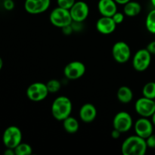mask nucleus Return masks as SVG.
Segmentation results:
<instances>
[{
  "mask_svg": "<svg viewBox=\"0 0 155 155\" xmlns=\"http://www.w3.org/2000/svg\"><path fill=\"white\" fill-rule=\"evenodd\" d=\"M147 148L146 139L136 135L124 140L121 146V151L124 155H144L146 153Z\"/></svg>",
  "mask_w": 155,
  "mask_h": 155,
  "instance_id": "obj_1",
  "label": "nucleus"
},
{
  "mask_svg": "<svg viewBox=\"0 0 155 155\" xmlns=\"http://www.w3.org/2000/svg\"><path fill=\"white\" fill-rule=\"evenodd\" d=\"M72 108V102L68 97L59 96L54 99L51 104V114L57 120L63 121L71 116Z\"/></svg>",
  "mask_w": 155,
  "mask_h": 155,
  "instance_id": "obj_2",
  "label": "nucleus"
},
{
  "mask_svg": "<svg viewBox=\"0 0 155 155\" xmlns=\"http://www.w3.org/2000/svg\"><path fill=\"white\" fill-rule=\"evenodd\" d=\"M49 20L51 24L60 28L71 25L73 22L70 10L58 7V6L51 12Z\"/></svg>",
  "mask_w": 155,
  "mask_h": 155,
  "instance_id": "obj_3",
  "label": "nucleus"
},
{
  "mask_svg": "<svg viewBox=\"0 0 155 155\" xmlns=\"http://www.w3.org/2000/svg\"><path fill=\"white\" fill-rule=\"evenodd\" d=\"M2 142L6 148L15 149L22 142V133L16 126H10L5 129L2 134Z\"/></svg>",
  "mask_w": 155,
  "mask_h": 155,
  "instance_id": "obj_4",
  "label": "nucleus"
},
{
  "mask_svg": "<svg viewBox=\"0 0 155 155\" xmlns=\"http://www.w3.org/2000/svg\"><path fill=\"white\" fill-rule=\"evenodd\" d=\"M48 92L46 84L42 83H33L27 89V96L30 101L38 102L43 101L48 96Z\"/></svg>",
  "mask_w": 155,
  "mask_h": 155,
  "instance_id": "obj_5",
  "label": "nucleus"
},
{
  "mask_svg": "<svg viewBox=\"0 0 155 155\" xmlns=\"http://www.w3.org/2000/svg\"><path fill=\"white\" fill-rule=\"evenodd\" d=\"M151 54L147 48L139 50L134 54L133 59V66L136 71L142 72L148 69L151 64Z\"/></svg>",
  "mask_w": 155,
  "mask_h": 155,
  "instance_id": "obj_6",
  "label": "nucleus"
},
{
  "mask_svg": "<svg viewBox=\"0 0 155 155\" xmlns=\"http://www.w3.org/2000/svg\"><path fill=\"white\" fill-rule=\"evenodd\" d=\"M135 110L136 113L142 117H149L155 112V103L154 99L142 97L139 98L135 103Z\"/></svg>",
  "mask_w": 155,
  "mask_h": 155,
  "instance_id": "obj_7",
  "label": "nucleus"
},
{
  "mask_svg": "<svg viewBox=\"0 0 155 155\" xmlns=\"http://www.w3.org/2000/svg\"><path fill=\"white\" fill-rule=\"evenodd\" d=\"M114 59L120 64L126 63L131 57V50L127 43L123 41L116 42L112 48Z\"/></svg>",
  "mask_w": 155,
  "mask_h": 155,
  "instance_id": "obj_8",
  "label": "nucleus"
},
{
  "mask_svg": "<svg viewBox=\"0 0 155 155\" xmlns=\"http://www.w3.org/2000/svg\"><path fill=\"white\" fill-rule=\"evenodd\" d=\"M114 129L121 133L128 132L133 127V118L131 115L126 111H120L117 114L113 120Z\"/></svg>",
  "mask_w": 155,
  "mask_h": 155,
  "instance_id": "obj_9",
  "label": "nucleus"
},
{
  "mask_svg": "<svg viewBox=\"0 0 155 155\" xmlns=\"http://www.w3.org/2000/svg\"><path fill=\"white\" fill-rule=\"evenodd\" d=\"M86 66L83 63L77 61H71L65 66L64 74L69 80H77L84 75Z\"/></svg>",
  "mask_w": 155,
  "mask_h": 155,
  "instance_id": "obj_10",
  "label": "nucleus"
},
{
  "mask_svg": "<svg viewBox=\"0 0 155 155\" xmlns=\"http://www.w3.org/2000/svg\"><path fill=\"white\" fill-rule=\"evenodd\" d=\"M70 13L73 21L81 23L84 21L89 15V5L83 1L76 2L70 9Z\"/></svg>",
  "mask_w": 155,
  "mask_h": 155,
  "instance_id": "obj_11",
  "label": "nucleus"
},
{
  "mask_svg": "<svg viewBox=\"0 0 155 155\" xmlns=\"http://www.w3.org/2000/svg\"><path fill=\"white\" fill-rule=\"evenodd\" d=\"M51 0H25L24 8L32 15H37L48 10Z\"/></svg>",
  "mask_w": 155,
  "mask_h": 155,
  "instance_id": "obj_12",
  "label": "nucleus"
},
{
  "mask_svg": "<svg viewBox=\"0 0 155 155\" xmlns=\"http://www.w3.org/2000/svg\"><path fill=\"white\" fill-rule=\"evenodd\" d=\"M153 124L148 117H141L136 120L134 125L136 134L143 139H146L153 134Z\"/></svg>",
  "mask_w": 155,
  "mask_h": 155,
  "instance_id": "obj_13",
  "label": "nucleus"
},
{
  "mask_svg": "<svg viewBox=\"0 0 155 155\" xmlns=\"http://www.w3.org/2000/svg\"><path fill=\"white\" fill-rule=\"evenodd\" d=\"M117 27L112 17L102 16L96 22V29L100 33L108 35L113 33Z\"/></svg>",
  "mask_w": 155,
  "mask_h": 155,
  "instance_id": "obj_14",
  "label": "nucleus"
},
{
  "mask_svg": "<svg viewBox=\"0 0 155 155\" xmlns=\"http://www.w3.org/2000/svg\"><path fill=\"white\" fill-rule=\"evenodd\" d=\"M117 3L114 0H99L98 9L102 16L112 17L117 12Z\"/></svg>",
  "mask_w": 155,
  "mask_h": 155,
  "instance_id": "obj_15",
  "label": "nucleus"
},
{
  "mask_svg": "<svg viewBox=\"0 0 155 155\" xmlns=\"http://www.w3.org/2000/svg\"><path fill=\"white\" fill-rule=\"evenodd\" d=\"M97 116L96 107L90 103L83 104L80 110V118L85 123H91L95 120Z\"/></svg>",
  "mask_w": 155,
  "mask_h": 155,
  "instance_id": "obj_16",
  "label": "nucleus"
},
{
  "mask_svg": "<svg viewBox=\"0 0 155 155\" xmlns=\"http://www.w3.org/2000/svg\"><path fill=\"white\" fill-rule=\"evenodd\" d=\"M117 97L119 101L124 104H128L131 102L133 98V92L128 86H121L117 92Z\"/></svg>",
  "mask_w": 155,
  "mask_h": 155,
  "instance_id": "obj_17",
  "label": "nucleus"
},
{
  "mask_svg": "<svg viewBox=\"0 0 155 155\" xmlns=\"http://www.w3.org/2000/svg\"><path fill=\"white\" fill-rule=\"evenodd\" d=\"M142 11V7L139 2L135 1L128 2L124 5V12L128 17H136Z\"/></svg>",
  "mask_w": 155,
  "mask_h": 155,
  "instance_id": "obj_18",
  "label": "nucleus"
},
{
  "mask_svg": "<svg viewBox=\"0 0 155 155\" xmlns=\"http://www.w3.org/2000/svg\"><path fill=\"white\" fill-rule=\"evenodd\" d=\"M63 127L67 133L74 134L78 131L80 124L75 117L69 116L63 120Z\"/></svg>",
  "mask_w": 155,
  "mask_h": 155,
  "instance_id": "obj_19",
  "label": "nucleus"
},
{
  "mask_svg": "<svg viewBox=\"0 0 155 155\" xmlns=\"http://www.w3.org/2000/svg\"><path fill=\"white\" fill-rule=\"evenodd\" d=\"M142 95L144 97L154 99L155 98V83L149 82L144 86L142 89Z\"/></svg>",
  "mask_w": 155,
  "mask_h": 155,
  "instance_id": "obj_20",
  "label": "nucleus"
},
{
  "mask_svg": "<svg viewBox=\"0 0 155 155\" xmlns=\"http://www.w3.org/2000/svg\"><path fill=\"white\" fill-rule=\"evenodd\" d=\"M15 155H30L33 152L32 147L29 144L21 142L15 148Z\"/></svg>",
  "mask_w": 155,
  "mask_h": 155,
  "instance_id": "obj_21",
  "label": "nucleus"
},
{
  "mask_svg": "<svg viewBox=\"0 0 155 155\" xmlns=\"http://www.w3.org/2000/svg\"><path fill=\"white\" fill-rule=\"evenodd\" d=\"M146 28L150 33L155 34V8L148 13L145 21Z\"/></svg>",
  "mask_w": 155,
  "mask_h": 155,
  "instance_id": "obj_22",
  "label": "nucleus"
},
{
  "mask_svg": "<svg viewBox=\"0 0 155 155\" xmlns=\"http://www.w3.org/2000/svg\"><path fill=\"white\" fill-rule=\"evenodd\" d=\"M47 88H48V92L51 93H54V92H58L61 87V84L60 81L58 80H51L46 83Z\"/></svg>",
  "mask_w": 155,
  "mask_h": 155,
  "instance_id": "obj_23",
  "label": "nucleus"
},
{
  "mask_svg": "<svg viewBox=\"0 0 155 155\" xmlns=\"http://www.w3.org/2000/svg\"><path fill=\"white\" fill-rule=\"evenodd\" d=\"M76 2V0H57V4L58 7L70 10L71 8Z\"/></svg>",
  "mask_w": 155,
  "mask_h": 155,
  "instance_id": "obj_24",
  "label": "nucleus"
},
{
  "mask_svg": "<svg viewBox=\"0 0 155 155\" xmlns=\"http://www.w3.org/2000/svg\"><path fill=\"white\" fill-rule=\"evenodd\" d=\"M112 18H113V20L114 21V22L116 23V24L117 25V24H121V23L124 21V14L120 13V12H117L116 13H115L114 15L112 16Z\"/></svg>",
  "mask_w": 155,
  "mask_h": 155,
  "instance_id": "obj_25",
  "label": "nucleus"
},
{
  "mask_svg": "<svg viewBox=\"0 0 155 155\" xmlns=\"http://www.w3.org/2000/svg\"><path fill=\"white\" fill-rule=\"evenodd\" d=\"M3 7L5 10L12 11L15 8V2L13 0H3Z\"/></svg>",
  "mask_w": 155,
  "mask_h": 155,
  "instance_id": "obj_26",
  "label": "nucleus"
},
{
  "mask_svg": "<svg viewBox=\"0 0 155 155\" xmlns=\"http://www.w3.org/2000/svg\"><path fill=\"white\" fill-rule=\"evenodd\" d=\"M146 143L148 148H155V134H151L149 137L147 138Z\"/></svg>",
  "mask_w": 155,
  "mask_h": 155,
  "instance_id": "obj_27",
  "label": "nucleus"
},
{
  "mask_svg": "<svg viewBox=\"0 0 155 155\" xmlns=\"http://www.w3.org/2000/svg\"><path fill=\"white\" fill-rule=\"evenodd\" d=\"M147 50L151 54H155V41H152L148 44V46H147Z\"/></svg>",
  "mask_w": 155,
  "mask_h": 155,
  "instance_id": "obj_28",
  "label": "nucleus"
},
{
  "mask_svg": "<svg viewBox=\"0 0 155 155\" xmlns=\"http://www.w3.org/2000/svg\"><path fill=\"white\" fill-rule=\"evenodd\" d=\"M62 30H63V32L64 34L69 35L72 33V31L74 29H73L72 25L71 24V25H68V26H66V27H63V28H62Z\"/></svg>",
  "mask_w": 155,
  "mask_h": 155,
  "instance_id": "obj_29",
  "label": "nucleus"
},
{
  "mask_svg": "<svg viewBox=\"0 0 155 155\" xmlns=\"http://www.w3.org/2000/svg\"><path fill=\"white\" fill-rule=\"evenodd\" d=\"M120 135H121L120 132L118 131V130H115V129H114L113 131L111 132V137L114 139H119V137L120 136Z\"/></svg>",
  "mask_w": 155,
  "mask_h": 155,
  "instance_id": "obj_30",
  "label": "nucleus"
},
{
  "mask_svg": "<svg viewBox=\"0 0 155 155\" xmlns=\"http://www.w3.org/2000/svg\"><path fill=\"white\" fill-rule=\"evenodd\" d=\"M4 154L5 155H15V149H12V148H7V149L5 151Z\"/></svg>",
  "mask_w": 155,
  "mask_h": 155,
  "instance_id": "obj_31",
  "label": "nucleus"
},
{
  "mask_svg": "<svg viewBox=\"0 0 155 155\" xmlns=\"http://www.w3.org/2000/svg\"><path fill=\"white\" fill-rule=\"evenodd\" d=\"M117 4H120V5H125L126 3H127L128 2H130V0H114Z\"/></svg>",
  "mask_w": 155,
  "mask_h": 155,
  "instance_id": "obj_32",
  "label": "nucleus"
},
{
  "mask_svg": "<svg viewBox=\"0 0 155 155\" xmlns=\"http://www.w3.org/2000/svg\"><path fill=\"white\" fill-rule=\"evenodd\" d=\"M151 122H152L153 125L155 126V112L152 114L151 116Z\"/></svg>",
  "mask_w": 155,
  "mask_h": 155,
  "instance_id": "obj_33",
  "label": "nucleus"
},
{
  "mask_svg": "<svg viewBox=\"0 0 155 155\" xmlns=\"http://www.w3.org/2000/svg\"><path fill=\"white\" fill-rule=\"evenodd\" d=\"M2 67H3V61H2V58L0 57V71L2 70Z\"/></svg>",
  "mask_w": 155,
  "mask_h": 155,
  "instance_id": "obj_34",
  "label": "nucleus"
},
{
  "mask_svg": "<svg viewBox=\"0 0 155 155\" xmlns=\"http://www.w3.org/2000/svg\"><path fill=\"white\" fill-rule=\"evenodd\" d=\"M151 2L152 4V5L155 8V0H151Z\"/></svg>",
  "mask_w": 155,
  "mask_h": 155,
  "instance_id": "obj_35",
  "label": "nucleus"
},
{
  "mask_svg": "<svg viewBox=\"0 0 155 155\" xmlns=\"http://www.w3.org/2000/svg\"><path fill=\"white\" fill-rule=\"evenodd\" d=\"M154 103H155V98L154 99Z\"/></svg>",
  "mask_w": 155,
  "mask_h": 155,
  "instance_id": "obj_36",
  "label": "nucleus"
},
{
  "mask_svg": "<svg viewBox=\"0 0 155 155\" xmlns=\"http://www.w3.org/2000/svg\"><path fill=\"white\" fill-rule=\"evenodd\" d=\"M0 1H1V0H0Z\"/></svg>",
  "mask_w": 155,
  "mask_h": 155,
  "instance_id": "obj_37",
  "label": "nucleus"
},
{
  "mask_svg": "<svg viewBox=\"0 0 155 155\" xmlns=\"http://www.w3.org/2000/svg\"><path fill=\"white\" fill-rule=\"evenodd\" d=\"M2 1H3V0H2Z\"/></svg>",
  "mask_w": 155,
  "mask_h": 155,
  "instance_id": "obj_38",
  "label": "nucleus"
}]
</instances>
